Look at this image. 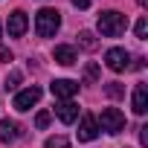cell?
<instances>
[{
	"label": "cell",
	"mask_w": 148,
	"mask_h": 148,
	"mask_svg": "<svg viewBox=\"0 0 148 148\" xmlns=\"http://www.w3.org/2000/svg\"><path fill=\"white\" fill-rule=\"evenodd\" d=\"M125 29H128V18H125L122 12L108 9V12L99 15V32H102L105 38H119Z\"/></svg>",
	"instance_id": "6da1fadb"
},
{
	"label": "cell",
	"mask_w": 148,
	"mask_h": 148,
	"mask_svg": "<svg viewBox=\"0 0 148 148\" xmlns=\"http://www.w3.org/2000/svg\"><path fill=\"white\" fill-rule=\"evenodd\" d=\"M61 29V12L58 9H41L38 15H35V32L41 35V38H52L55 32Z\"/></svg>",
	"instance_id": "7a4b0ae2"
},
{
	"label": "cell",
	"mask_w": 148,
	"mask_h": 148,
	"mask_svg": "<svg viewBox=\"0 0 148 148\" xmlns=\"http://www.w3.org/2000/svg\"><path fill=\"white\" fill-rule=\"evenodd\" d=\"M96 125H99L105 134H113V136H116V134L125 131V113H122L119 108H105L102 116L96 119Z\"/></svg>",
	"instance_id": "3957f363"
},
{
	"label": "cell",
	"mask_w": 148,
	"mask_h": 148,
	"mask_svg": "<svg viewBox=\"0 0 148 148\" xmlns=\"http://www.w3.org/2000/svg\"><path fill=\"white\" fill-rule=\"evenodd\" d=\"M105 64H108V70H113V73H125V70L131 67V55H128V49H122V47H110V49L105 52Z\"/></svg>",
	"instance_id": "277c9868"
},
{
	"label": "cell",
	"mask_w": 148,
	"mask_h": 148,
	"mask_svg": "<svg viewBox=\"0 0 148 148\" xmlns=\"http://www.w3.org/2000/svg\"><path fill=\"white\" fill-rule=\"evenodd\" d=\"M41 93H44V90L32 84V87H26V90H21V93L15 96L12 108H15V110H21V113H26V110H32V105H38V102H41Z\"/></svg>",
	"instance_id": "5b68a950"
},
{
	"label": "cell",
	"mask_w": 148,
	"mask_h": 148,
	"mask_svg": "<svg viewBox=\"0 0 148 148\" xmlns=\"http://www.w3.org/2000/svg\"><path fill=\"white\" fill-rule=\"evenodd\" d=\"M49 90H52V96H55V99L70 102L73 96L79 93V82H70V79H55V82L49 84Z\"/></svg>",
	"instance_id": "8992f818"
},
{
	"label": "cell",
	"mask_w": 148,
	"mask_h": 148,
	"mask_svg": "<svg viewBox=\"0 0 148 148\" xmlns=\"http://www.w3.org/2000/svg\"><path fill=\"white\" fill-rule=\"evenodd\" d=\"M26 26H29V18H26V12H23V9H15V12L9 15V23H6L9 35H12V38H21V35L26 32Z\"/></svg>",
	"instance_id": "52a82bcc"
},
{
	"label": "cell",
	"mask_w": 148,
	"mask_h": 148,
	"mask_svg": "<svg viewBox=\"0 0 148 148\" xmlns=\"http://www.w3.org/2000/svg\"><path fill=\"white\" fill-rule=\"evenodd\" d=\"M99 136V125H96V116L84 113L82 116V125H79V142H93Z\"/></svg>",
	"instance_id": "ba28073f"
},
{
	"label": "cell",
	"mask_w": 148,
	"mask_h": 148,
	"mask_svg": "<svg viewBox=\"0 0 148 148\" xmlns=\"http://www.w3.org/2000/svg\"><path fill=\"white\" fill-rule=\"evenodd\" d=\"M131 108H134L136 116H145V113H148V87H145V84H136V87H134Z\"/></svg>",
	"instance_id": "9c48e42d"
},
{
	"label": "cell",
	"mask_w": 148,
	"mask_h": 148,
	"mask_svg": "<svg viewBox=\"0 0 148 148\" xmlns=\"http://www.w3.org/2000/svg\"><path fill=\"white\" fill-rule=\"evenodd\" d=\"M21 134H23V128L15 122V119H0V142H15V139H21Z\"/></svg>",
	"instance_id": "30bf717a"
},
{
	"label": "cell",
	"mask_w": 148,
	"mask_h": 148,
	"mask_svg": "<svg viewBox=\"0 0 148 148\" xmlns=\"http://www.w3.org/2000/svg\"><path fill=\"white\" fill-rule=\"evenodd\" d=\"M52 58H55L61 67H73V64L79 61V52H76V47H70V44H58L55 52H52Z\"/></svg>",
	"instance_id": "8fae6325"
},
{
	"label": "cell",
	"mask_w": 148,
	"mask_h": 148,
	"mask_svg": "<svg viewBox=\"0 0 148 148\" xmlns=\"http://www.w3.org/2000/svg\"><path fill=\"white\" fill-rule=\"evenodd\" d=\"M55 116H58L64 125H70V122L79 119V108L73 105V102H58V105H55Z\"/></svg>",
	"instance_id": "7c38bea8"
},
{
	"label": "cell",
	"mask_w": 148,
	"mask_h": 148,
	"mask_svg": "<svg viewBox=\"0 0 148 148\" xmlns=\"http://www.w3.org/2000/svg\"><path fill=\"white\" fill-rule=\"evenodd\" d=\"M79 44H82L84 49H96V35H93L90 29H82V32H79Z\"/></svg>",
	"instance_id": "4fadbf2b"
},
{
	"label": "cell",
	"mask_w": 148,
	"mask_h": 148,
	"mask_svg": "<svg viewBox=\"0 0 148 148\" xmlns=\"http://www.w3.org/2000/svg\"><path fill=\"white\" fill-rule=\"evenodd\" d=\"M105 93H108L110 99H122V96H125V87H122L119 82H108V84H105Z\"/></svg>",
	"instance_id": "5bb4252c"
},
{
	"label": "cell",
	"mask_w": 148,
	"mask_h": 148,
	"mask_svg": "<svg viewBox=\"0 0 148 148\" xmlns=\"http://www.w3.org/2000/svg\"><path fill=\"white\" fill-rule=\"evenodd\" d=\"M134 32H136V38H139V41H145V38H148V21H145V18H139V21H136V26H134Z\"/></svg>",
	"instance_id": "9a60e30c"
},
{
	"label": "cell",
	"mask_w": 148,
	"mask_h": 148,
	"mask_svg": "<svg viewBox=\"0 0 148 148\" xmlns=\"http://www.w3.org/2000/svg\"><path fill=\"white\" fill-rule=\"evenodd\" d=\"M70 142H67V136H49L47 142H44V148H67Z\"/></svg>",
	"instance_id": "2e32d148"
},
{
	"label": "cell",
	"mask_w": 148,
	"mask_h": 148,
	"mask_svg": "<svg viewBox=\"0 0 148 148\" xmlns=\"http://www.w3.org/2000/svg\"><path fill=\"white\" fill-rule=\"evenodd\" d=\"M18 84H21V70H12L6 76V90H15Z\"/></svg>",
	"instance_id": "e0dca14e"
},
{
	"label": "cell",
	"mask_w": 148,
	"mask_h": 148,
	"mask_svg": "<svg viewBox=\"0 0 148 148\" xmlns=\"http://www.w3.org/2000/svg\"><path fill=\"white\" fill-rule=\"evenodd\" d=\"M49 125V110H38V116H35V128H47Z\"/></svg>",
	"instance_id": "ac0fdd59"
},
{
	"label": "cell",
	"mask_w": 148,
	"mask_h": 148,
	"mask_svg": "<svg viewBox=\"0 0 148 148\" xmlns=\"http://www.w3.org/2000/svg\"><path fill=\"white\" fill-rule=\"evenodd\" d=\"M96 76H99L96 64H87V70H84V79H87V82H96Z\"/></svg>",
	"instance_id": "d6986e66"
},
{
	"label": "cell",
	"mask_w": 148,
	"mask_h": 148,
	"mask_svg": "<svg viewBox=\"0 0 148 148\" xmlns=\"http://www.w3.org/2000/svg\"><path fill=\"white\" fill-rule=\"evenodd\" d=\"M93 3V0H73V6H76V9H87Z\"/></svg>",
	"instance_id": "ffe728a7"
},
{
	"label": "cell",
	"mask_w": 148,
	"mask_h": 148,
	"mask_svg": "<svg viewBox=\"0 0 148 148\" xmlns=\"http://www.w3.org/2000/svg\"><path fill=\"white\" fill-rule=\"evenodd\" d=\"M139 142L148 145V128H139Z\"/></svg>",
	"instance_id": "44dd1931"
},
{
	"label": "cell",
	"mask_w": 148,
	"mask_h": 148,
	"mask_svg": "<svg viewBox=\"0 0 148 148\" xmlns=\"http://www.w3.org/2000/svg\"><path fill=\"white\" fill-rule=\"evenodd\" d=\"M0 61H3V64L12 61V52H9V49H0Z\"/></svg>",
	"instance_id": "7402d4cb"
},
{
	"label": "cell",
	"mask_w": 148,
	"mask_h": 148,
	"mask_svg": "<svg viewBox=\"0 0 148 148\" xmlns=\"http://www.w3.org/2000/svg\"><path fill=\"white\" fill-rule=\"evenodd\" d=\"M142 61H145V58H134V64H131L128 70H142Z\"/></svg>",
	"instance_id": "603a6c76"
},
{
	"label": "cell",
	"mask_w": 148,
	"mask_h": 148,
	"mask_svg": "<svg viewBox=\"0 0 148 148\" xmlns=\"http://www.w3.org/2000/svg\"><path fill=\"white\" fill-rule=\"evenodd\" d=\"M0 41H3V29H0Z\"/></svg>",
	"instance_id": "cb8c5ba5"
}]
</instances>
